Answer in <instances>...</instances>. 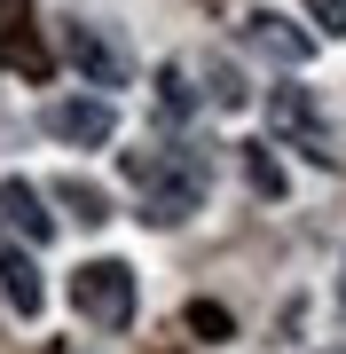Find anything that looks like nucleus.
Listing matches in <instances>:
<instances>
[{
	"instance_id": "nucleus-4",
	"label": "nucleus",
	"mask_w": 346,
	"mask_h": 354,
	"mask_svg": "<svg viewBox=\"0 0 346 354\" xmlns=\"http://www.w3.org/2000/svg\"><path fill=\"white\" fill-rule=\"evenodd\" d=\"M39 127H48L55 142H71V150H103V142L118 134V111L103 95H55L48 111H39Z\"/></svg>"
},
{
	"instance_id": "nucleus-10",
	"label": "nucleus",
	"mask_w": 346,
	"mask_h": 354,
	"mask_svg": "<svg viewBox=\"0 0 346 354\" xmlns=\"http://www.w3.org/2000/svg\"><path fill=\"white\" fill-rule=\"evenodd\" d=\"M244 181H252V197H283V189H291V181H283V165L268 158V142H252V150H244Z\"/></svg>"
},
{
	"instance_id": "nucleus-8",
	"label": "nucleus",
	"mask_w": 346,
	"mask_h": 354,
	"mask_svg": "<svg viewBox=\"0 0 346 354\" xmlns=\"http://www.w3.org/2000/svg\"><path fill=\"white\" fill-rule=\"evenodd\" d=\"M0 291H8L16 315H39V268L32 252H16V236H0Z\"/></svg>"
},
{
	"instance_id": "nucleus-9",
	"label": "nucleus",
	"mask_w": 346,
	"mask_h": 354,
	"mask_svg": "<svg viewBox=\"0 0 346 354\" xmlns=\"http://www.w3.org/2000/svg\"><path fill=\"white\" fill-rule=\"evenodd\" d=\"M55 205H64V213H79V228H103V221H110V197L95 189V181H79V174L55 181Z\"/></svg>"
},
{
	"instance_id": "nucleus-11",
	"label": "nucleus",
	"mask_w": 346,
	"mask_h": 354,
	"mask_svg": "<svg viewBox=\"0 0 346 354\" xmlns=\"http://www.w3.org/2000/svg\"><path fill=\"white\" fill-rule=\"evenodd\" d=\"M205 87H213V111H244V102H252V87L236 79V64H220V55L205 64Z\"/></svg>"
},
{
	"instance_id": "nucleus-2",
	"label": "nucleus",
	"mask_w": 346,
	"mask_h": 354,
	"mask_svg": "<svg viewBox=\"0 0 346 354\" xmlns=\"http://www.w3.org/2000/svg\"><path fill=\"white\" fill-rule=\"evenodd\" d=\"M134 299H142V283H134L126 260H87L71 276V307H79V323H95V330H126Z\"/></svg>"
},
{
	"instance_id": "nucleus-13",
	"label": "nucleus",
	"mask_w": 346,
	"mask_h": 354,
	"mask_svg": "<svg viewBox=\"0 0 346 354\" xmlns=\"http://www.w3.org/2000/svg\"><path fill=\"white\" fill-rule=\"evenodd\" d=\"M307 16H315V32L346 39V0H307Z\"/></svg>"
},
{
	"instance_id": "nucleus-14",
	"label": "nucleus",
	"mask_w": 346,
	"mask_h": 354,
	"mask_svg": "<svg viewBox=\"0 0 346 354\" xmlns=\"http://www.w3.org/2000/svg\"><path fill=\"white\" fill-rule=\"evenodd\" d=\"M338 299H346V276H338Z\"/></svg>"
},
{
	"instance_id": "nucleus-3",
	"label": "nucleus",
	"mask_w": 346,
	"mask_h": 354,
	"mask_svg": "<svg viewBox=\"0 0 346 354\" xmlns=\"http://www.w3.org/2000/svg\"><path fill=\"white\" fill-rule=\"evenodd\" d=\"M268 134L291 142V150L315 158V165H338V134H331V118H323L315 87H268Z\"/></svg>"
},
{
	"instance_id": "nucleus-5",
	"label": "nucleus",
	"mask_w": 346,
	"mask_h": 354,
	"mask_svg": "<svg viewBox=\"0 0 346 354\" xmlns=\"http://www.w3.org/2000/svg\"><path fill=\"white\" fill-rule=\"evenodd\" d=\"M64 55L79 64V79H87V87H126V79H134L126 48H118L103 24H87V16H71V24H64Z\"/></svg>"
},
{
	"instance_id": "nucleus-7",
	"label": "nucleus",
	"mask_w": 346,
	"mask_h": 354,
	"mask_svg": "<svg viewBox=\"0 0 346 354\" xmlns=\"http://www.w3.org/2000/svg\"><path fill=\"white\" fill-rule=\"evenodd\" d=\"M0 221H8V228H24V236L32 244H48L55 236V213H48V205H39V189H32V181H0Z\"/></svg>"
},
{
	"instance_id": "nucleus-12",
	"label": "nucleus",
	"mask_w": 346,
	"mask_h": 354,
	"mask_svg": "<svg viewBox=\"0 0 346 354\" xmlns=\"http://www.w3.org/2000/svg\"><path fill=\"white\" fill-rule=\"evenodd\" d=\"M157 111H166V118H189V111H197V95H189V79H181V64L157 71Z\"/></svg>"
},
{
	"instance_id": "nucleus-1",
	"label": "nucleus",
	"mask_w": 346,
	"mask_h": 354,
	"mask_svg": "<svg viewBox=\"0 0 346 354\" xmlns=\"http://www.w3.org/2000/svg\"><path fill=\"white\" fill-rule=\"evenodd\" d=\"M118 165H126V181H134L150 228H181L197 205H205V189H213L205 150H126Z\"/></svg>"
},
{
	"instance_id": "nucleus-6",
	"label": "nucleus",
	"mask_w": 346,
	"mask_h": 354,
	"mask_svg": "<svg viewBox=\"0 0 346 354\" xmlns=\"http://www.w3.org/2000/svg\"><path fill=\"white\" fill-rule=\"evenodd\" d=\"M244 48L268 55V64H283V71H299L315 55V32H291V16H276V8H252L244 16Z\"/></svg>"
}]
</instances>
